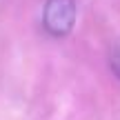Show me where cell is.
<instances>
[{
  "label": "cell",
  "mask_w": 120,
  "mask_h": 120,
  "mask_svg": "<svg viewBox=\"0 0 120 120\" xmlns=\"http://www.w3.org/2000/svg\"><path fill=\"white\" fill-rule=\"evenodd\" d=\"M76 0H47L42 9L45 29L56 38H62L76 25Z\"/></svg>",
  "instance_id": "cell-1"
},
{
  "label": "cell",
  "mask_w": 120,
  "mask_h": 120,
  "mask_svg": "<svg viewBox=\"0 0 120 120\" xmlns=\"http://www.w3.org/2000/svg\"><path fill=\"white\" fill-rule=\"evenodd\" d=\"M109 67H111V71L120 80V45H113L111 51H109Z\"/></svg>",
  "instance_id": "cell-2"
}]
</instances>
